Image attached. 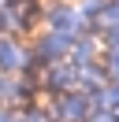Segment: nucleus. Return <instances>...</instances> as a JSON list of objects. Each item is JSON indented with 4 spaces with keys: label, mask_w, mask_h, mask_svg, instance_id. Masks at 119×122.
Returning a JSON list of instances; mask_svg holds the SVG:
<instances>
[{
    "label": "nucleus",
    "mask_w": 119,
    "mask_h": 122,
    "mask_svg": "<svg viewBox=\"0 0 119 122\" xmlns=\"http://www.w3.org/2000/svg\"><path fill=\"white\" fill-rule=\"evenodd\" d=\"M104 4H108V0H78V11H82V19H86V26H89V30H93V22L101 19Z\"/></svg>",
    "instance_id": "7"
},
{
    "label": "nucleus",
    "mask_w": 119,
    "mask_h": 122,
    "mask_svg": "<svg viewBox=\"0 0 119 122\" xmlns=\"http://www.w3.org/2000/svg\"><path fill=\"white\" fill-rule=\"evenodd\" d=\"M19 122H52V118H48V107L30 104V107H22V111H19Z\"/></svg>",
    "instance_id": "8"
},
{
    "label": "nucleus",
    "mask_w": 119,
    "mask_h": 122,
    "mask_svg": "<svg viewBox=\"0 0 119 122\" xmlns=\"http://www.w3.org/2000/svg\"><path fill=\"white\" fill-rule=\"evenodd\" d=\"M89 115H93V107H89V92L86 89L60 92V96H52V104H48V118L52 122H86Z\"/></svg>",
    "instance_id": "2"
},
{
    "label": "nucleus",
    "mask_w": 119,
    "mask_h": 122,
    "mask_svg": "<svg viewBox=\"0 0 119 122\" xmlns=\"http://www.w3.org/2000/svg\"><path fill=\"white\" fill-rule=\"evenodd\" d=\"M0 122H19V111H15V107H4V104H0Z\"/></svg>",
    "instance_id": "12"
},
{
    "label": "nucleus",
    "mask_w": 119,
    "mask_h": 122,
    "mask_svg": "<svg viewBox=\"0 0 119 122\" xmlns=\"http://www.w3.org/2000/svg\"><path fill=\"white\" fill-rule=\"evenodd\" d=\"M0 4H4V0H0Z\"/></svg>",
    "instance_id": "13"
},
{
    "label": "nucleus",
    "mask_w": 119,
    "mask_h": 122,
    "mask_svg": "<svg viewBox=\"0 0 119 122\" xmlns=\"http://www.w3.org/2000/svg\"><path fill=\"white\" fill-rule=\"evenodd\" d=\"M104 70H108V81L119 85V48L115 52H104Z\"/></svg>",
    "instance_id": "10"
},
{
    "label": "nucleus",
    "mask_w": 119,
    "mask_h": 122,
    "mask_svg": "<svg viewBox=\"0 0 119 122\" xmlns=\"http://www.w3.org/2000/svg\"><path fill=\"white\" fill-rule=\"evenodd\" d=\"M86 122H119V118H115L112 111H93V115H89Z\"/></svg>",
    "instance_id": "11"
},
{
    "label": "nucleus",
    "mask_w": 119,
    "mask_h": 122,
    "mask_svg": "<svg viewBox=\"0 0 119 122\" xmlns=\"http://www.w3.org/2000/svg\"><path fill=\"white\" fill-rule=\"evenodd\" d=\"M97 52H101V41H97L93 33H82V37H74L71 56H67V59H71L74 67H86V63H93V59H97Z\"/></svg>",
    "instance_id": "6"
},
{
    "label": "nucleus",
    "mask_w": 119,
    "mask_h": 122,
    "mask_svg": "<svg viewBox=\"0 0 119 122\" xmlns=\"http://www.w3.org/2000/svg\"><path fill=\"white\" fill-rule=\"evenodd\" d=\"M97 41H101L104 52H115V48H119V26H112V30H104V33H97Z\"/></svg>",
    "instance_id": "9"
},
{
    "label": "nucleus",
    "mask_w": 119,
    "mask_h": 122,
    "mask_svg": "<svg viewBox=\"0 0 119 122\" xmlns=\"http://www.w3.org/2000/svg\"><path fill=\"white\" fill-rule=\"evenodd\" d=\"M30 63V48L19 37H0V74H22Z\"/></svg>",
    "instance_id": "5"
},
{
    "label": "nucleus",
    "mask_w": 119,
    "mask_h": 122,
    "mask_svg": "<svg viewBox=\"0 0 119 122\" xmlns=\"http://www.w3.org/2000/svg\"><path fill=\"white\" fill-rule=\"evenodd\" d=\"M78 89V67L71 59H60V63H48L41 70V92L48 96H60V92H71Z\"/></svg>",
    "instance_id": "4"
},
{
    "label": "nucleus",
    "mask_w": 119,
    "mask_h": 122,
    "mask_svg": "<svg viewBox=\"0 0 119 122\" xmlns=\"http://www.w3.org/2000/svg\"><path fill=\"white\" fill-rule=\"evenodd\" d=\"M71 45L74 37H67V33H56V30H45L34 37V45H30V56L37 59V67H48V63H60L71 56Z\"/></svg>",
    "instance_id": "3"
},
{
    "label": "nucleus",
    "mask_w": 119,
    "mask_h": 122,
    "mask_svg": "<svg viewBox=\"0 0 119 122\" xmlns=\"http://www.w3.org/2000/svg\"><path fill=\"white\" fill-rule=\"evenodd\" d=\"M41 22H45V30L67 33V37L89 33V26H86V19H82L78 4H71V0H48V4L41 8Z\"/></svg>",
    "instance_id": "1"
}]
</instances>
